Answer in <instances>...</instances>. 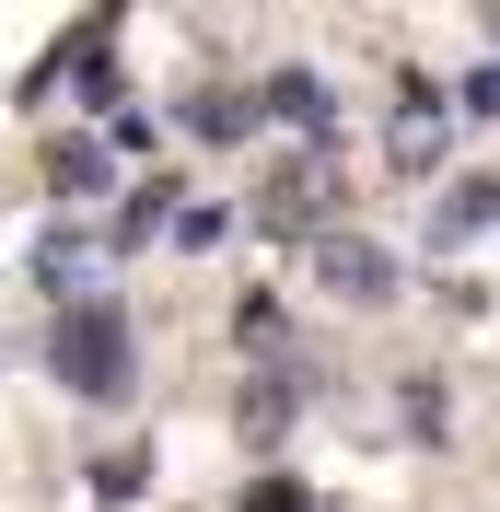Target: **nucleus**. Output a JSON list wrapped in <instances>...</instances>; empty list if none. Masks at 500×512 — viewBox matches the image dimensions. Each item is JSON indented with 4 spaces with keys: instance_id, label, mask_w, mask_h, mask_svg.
<instances>
[{
    "instance_id": "nucleus-1",
    "label": "nucleus",
    "mask_w": 500,
    "mask_h": 512,
    "mask_svg": "<svg viewBox=\"0 0 500 512\" xmlns=\"http://www.w3.org/2000/svg\"><path fill=\"white\" fill-rule=\"evenodd\" d=\"M59 384H70V396H94V408L128 396V326H117V303L59 315Z\"/></svg>"
},
{
    "instance_id": "nucleus-2",
    "label": "nucleus",
    "mask_w": 500,
    "mask_h": 512,
    "mask_svg": "<svg viewBox=\"0 0 500 512\" xmlns=\"http://www.w3.org/2000/svg\"><path fill=\"white\" fill-rule=\"evenodd\" d=\"M35 291H47L59 315H82V303H105V256L82 245V233H47V245H35Z\"/></svg>"
},
{
    "instance_id": "nucleus-3",
    "label": "nucleus",
    "mask_w": 500,
    "mask_h": 512,
    "mask_svg": "<svg viewBox=\"0 0 500 512\" xmlns=\"http://www.w3.org/2000/svg\"><path fill=\"white\" fill-rule=\"evenodd\" d=\"M314 268H326V291H338V303H396V256H384L373 233H338Z\"/></svg>"
},
{
    "instance_id": "nucleus-4",
    "label": "nucleus",
    "mask_w": 500,
    "mask_h": 512,
    "mask_svg": "<svg viewBox=\"0 0 500 512\" xmlns=\"http://www.w3.org/2000/svg\"><path fill=\"white\" fill-rule=\"evenodd\" d=\"M256 117L291 128V140H326V128H338V94H326V70H280V82L256 94Z\"/></svg>"
},
{
    "instance_id": "nucleus-5",
    "label": "nucleus",
    "mask_w": 500,
    "mask_h": 512,
    "mask_svg": "<svg viewBox=\"0 0 500 512\" xmlns=\"http://www.w3.org/2000/svg\"><path fill=\"white\" fill-rule=\"evenodd\" d=\"M256 210L280 233H314V210H326V163H268L256 175Z\"/></svg>"
},
{
    "instance_id": "nucleus-6",
    "label": "nucleus",
    "mask_w": 500,
    "mask_h": 512,
    "mask_svg": "<svg viewBox=\"0 0 500 512\" xmlns=\"http://www.w3.org/2000/svg\"><path fill=\"white\" fill-rule=\"evenodd\" d=\"M442 152H454V117H431V82H407V105H396V163H407V175H442Z\"/></svg>"
},
{
    "instance_id": "nucleus-7",
    "label": "nucleus",
    "mask_w": 500,
    "mask_h": 512,
    "mask_svg": "<svg viewBox=\"0 0 500 512\" xmlns=\"http://www.w3.org/2000/svg\"><path fill=\"white\" fill-rule=\"evenodd\" d=\"M489 210H500L489 187H454V198L431 210V245H477V233H489Z\"/></svg>"
},
{
    "instance_id": "nucleus-8",
    "label": "nucleus",
    "mask_w": 500,
    "mask_h": 512,
    "mask_svg": "<svg viewBox=\"0 0 500 512\" xmlns=\"http://www.w3.org/2000/svg\"><path fill=\"white\" fill-rule=\"evenodd\" d=\"M187 128H198V140H245V94H198Z\"/></svg>"
},
{
    "instance_id": "nucleus-9",
    "label": "nucleus",
    "mask_w": 500,
    "mask_h": 512,
    "mask_svg": "<svg viewBox=\"0 0 500 512\" xmlns=\"http://www.w3.org/2000/svg\"><path fill=\"white\" fill-rule=\"evenodd\" d=\"M466 117H477V128H500V59H489V70H466Z\"/></svg>"
}]
</instances>
